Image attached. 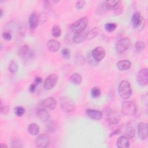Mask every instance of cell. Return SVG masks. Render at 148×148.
<instances>
[{
	"mask_svg": "<svg viewBox=\"0 0 148 148\" xmlns=\"http://www.w3.org/2000/svg\"><path fill=\"white\" fill-rule=\"evenodd\" d=\"M118 92L122 99L124 100L129 99L131 97L132 92L130 83L127 80H122L119 85Z\"/></svg>",
	"mask_w": 148,
	"mask_h": 148,
	"instance_id": "6da1fadb",
	"label": "cell"
},
{
	"mask_svg": "<svg viewBox=\"0 0 148 148\" xmlns=\"http://www.w3.org/2000/svg\"><path fill=\"white\" fill-rule=\"evenodd\" d=\"M137 107L134 101L125 100L121 104V113L125 116H132L135 114Z\"/></svg>",
	"mask_w": 148,
	"mask_h": 148,
	"instance_id": "7a4b0ae2",
	"label": "cell"
},
{
	"mask_svg": "<svg viewBox=\"0 0 148 148\" xmlns=\"http://www.w3.org/2000/svg\"><path fill=\"white\" fill-rule=\"evenodd\" d=\"M61 109L65 113H70L75 109V103L73 100L68 96L62 97L60 99Z\"/></svg>",
	"mask_w": 148,
	"mask_h": 148,
	"instance_id": "3957f363",
	"label": "cell"
},
{
	"mask_svg": "<svg viewBox=\"0 0 148 148\" xmlns=\"http://www.w3.org/2000/svg\"><path fill=\"white\" fill-rule=\"evenodd\" d=\"M88 22V18L86 17H81L71 25V29L74 33L83 31L85 30Z\"/></svg>",
	"mask_w": 148,
	"mask_h": 148,
	"instance_id": "277c9868",
	"label": "cell"
},
{
	"mask_svg": "<svg viewBox=\"0 0 148 148\" xmlns=\"http://www.w3.org/2000/svg\"><path fill=\"white\" fill-rule=\"evenodd\" d=\"M131 45V40L127 37H124L118 40L116 43V50L118 54H122L127 50Z\"/></svg>",
	"mask_w": 148,
	"mask_h": 148,
	"instance_id": "5b68a950",
	"label": "cell"
},
{
	"mask_svg": "<svg viewBox=\"0 0 148 148\" xmlns=\"http://www.w3.org/2000/svg\"><path fill=\"white\" fill-rule=\"evenodd\" d=\"M106 120L109 124L116 125L119 122L120 116L116 110L109 109L106 112Z\"/></svg>",
	"mask_w": 148,
	"mask_h": 148,
	"instance_id": "8992f818",
	"label": "cell"
},
{
	"mask_svg": "<svg viewBox=\"0 0 148 148\" xmlns=\"http://www.w3.org/2000/svg\"><path fill=\"white\" fill-rule=\"evenodd\" d=\"M50 142L49 136L46 134H39L35 139V145L39 148H46L48 147Z\"/></svg>",
	"mask_w": 148,
	"mask_h": 148,
	"instance_id": "52a82bcc",
	"label": "cell"
},
{
	"mask_svg": "<svg viewBox=\"0 0 148 148\" xmlns=\"http://www.w3.org/2000/svg\"><path fill=\"white\" fill-rule=\"evenodd\" d=\"M136 80L139 84L145 86L148 83V70L147 68L141 69L138 73Z\"/></svg>",
	"mask_w": 148,
	"mask_h": 148,
	"instance_id": "ba28073f",
	"label": "cell"
},
{
	"mask_svg": "<svg viewBox=\"0 0 148 148\" xmlns=\"http://www.w3.org/2000/svg\"><path fill=\"white\" fill-rule=\"evenodd\" d=\"M58 82V76L56 74H51L49 75L44 82L43 86L47 90H50L53 88Z\"/></svg>",
	"mask_w": 148,
	"mask_h": 148,
	"instance_id": "9c48e42d",
	"label": "cell"
},
{
	"mask_svg": "<svg viewBox=\"0 0 148 148\" xmlns=\"http://www.w3.org/2000/svg\"><path fill=\"white\" fill-rule=\"evenodd\" d=\"M91 56L97 62L101 61L105 56V50L102 47H97L91 51Z\"/></svg>",
	"mask_w": 148,
	"mask_h": 148,
	"instance_id": "30bf717a",
	"label": "cell"
},
{
	"mask_svg": "<svg viewBox=\"0 0 148 148\" xmlns=\"http://www.w3.org/2000/svg\"><path fill=\"white\" fill-rule=\"evenodd\" d=\"M138 132L139 138L142 140H146L148 137V127L146 123L140 122L138 125Z\"/></svg>",
	"mask_w": 148,
	"mask_h": 148,
	"instance_id": "8fae6325",
	"label": "cell"
},
{
	"mask_svg": "<svg viewBox=\"0 0 148 148\" xmlns=\"http://www.w3.org/2000/svg\"><path fill=\"white\" fill-rule=\"evenodd\" d=\"M131 23L134 28H137L140 27L143 23H145V22L144 18L142 17L140 13L139 12H136L133 14L131 17Z\"/></svg>",
	"mask_w": 148,
	"mask_h": 148,
	"instance_id": "7c38bea8",
	"label": "cell"
},
{
	"mask_svg": "<svg viewBox=\"0 0 148 148\" xmlns=\"http://www.w3.org/2000/svg\"><path fill=\"white\" fill-rule=\"evenodd\" d=\"M18 55L22 58H32L34 56V54L28 45H24L20 47L18 50Z\"/></svg>",
	"mask_w": 148,
	"mask_h": 148,
	"instance_id": "4fadbf2b",
	"label": "cell"
},
{
	"mask_svg": "<svg viewBox=\"0 0 148 148\" xmlns=\"http://www.w3.org/2000/svg\"><path fill=\"white\" fill-rule=\"evenodd\" d=\"M57 106V102L53 97L44 99L41 103V107L46 110H54Z\"/></svg>",
	"mask_w": 148,
	"mask_h": 148,
	"instance_id": "5bb4252c",
	"label": "cell"
},
{
	"mask_svg": "<svg viewBox=\"0 0 148 148\" xmlns=\"http://www.w3.org/2000/svg\"><path fill=\"white\" fill-rule=\"evenodd\" d=\"M86 115L91 119L99 120L102 119L103 114L102 112L99 110L93 109H87L86 110Z\"/></svg>",
	"mask_w": 148,
	"mask_h": 148,
	"instance_id": "9a60e30c",
	"label": "cell"
},
{
	"mask_svg": "<svg viewBox=\"0 0 148 148\" xmlns=\"http://www.w3.org/2000/svg\"><path fill=\"white\" fill-rule=\"evenodd\" d=\"M36 116L38 117V118L41 121L47 122V121L49 120L50 115L47 112V110H46L42 107L38 109V110H36Z\"/></svg>",
	"mask_w": 148,
	"mask_h": 148,
	"instance_id": "2e32d148",
	"label": "cell"
},
{
	"mask_svg": "<svg viewBox=\"0 0 148 148\" xmlns=\"http://www.w3.org/2000/svg\"><path fill=\"white\" fill-rule=\"evenodd\" d=\"M40 19L39 15L36 13H32L31 14L28 18L29 26L31 29H35L38 25Z\"/></svg>",
	"mask_w": 148,
	"mask_h": 148,
	"instance_id": "e0dca14e",
	"label": "cell"
},
{
	"mask_svg": "<svg viewBox=\"0 0 148 148\" xmlns=\"http://www.w3.org/2000/svg\"><path fill=\"white\" fill-rule=\"evenodd\" d=\"M87 34L85 31L75 32L73 36V42L75 43H80L87 39Z\"/></svg>",
	"mask_w": 148,
	"mask_h": 148,
	"instance_id": "ac0fdd59",
	"label": "cell"
},
{
	"mask_svg": "<svg viewBox=\"0 0 148 148\" xmlns=\"http://www.w3.org/2000/svg\"><path fill=\"white\" fill-rule=\"evenodd\" d=\"M47 46L50 51L52 52H56L59 50L60 45L58 40L53 39L48 40L47 43Z\"/></svg>",
	"mask_w": 148,
	"mask_h": 148,
	"instance_id": "d6986e66",
	"label": "cell"
},
{
	"mask_svg": "<svg viewBox=\"0 0 148 148\" xmlns=\"http://www.w3.org/2000/svg\"><path fill=\"white\" fill-rule=\"evenodd\" d=\"M117 146L119 148H127L130 146V142L128 138L122 135L119 137L117 140Z\"/></svg>",
	"mask_w": 148,
	"mask_h": 148,
	"instance_id": "ffe728a7",
	"label": "cell"
},
{
	"mask_svg": "<svg viewBox=\"0 0 148 148\" xmlns=\"http://www.w3.org/2000/svg\"><path fill=\"white\" fill-rule=\"evenodd\" d=\"M131 62L128 60H122L117 62V67L120 71H126L131 68Z\"/></svg>",
	"mask_w": 148,
	"mask_h": 148,
	"instance_id": "44dd1931",
	"label": "cell"
},
{
	"mask_svg": "<svg viewBox=\"0 0 148 148\" xmlns=\"http://www.w3.org/2000/svg\"><path fill=\"white\" fill-rule=\"evenodd\" d=\"M28 131L32 135H37L40 131L39 125L35 123H32L29 124L28 127Z\"/></svg>",
	"mask_w": 148,
	"mask_h": 148,
	"instance_id": "7402d4cb",
	"label": "cell"
},
{
	"mask_svg": "<svg viewBox=\"0 0 148 148\" xmlns=\"http://www.w3.org/2000/svg\"><path fill=\"white\" fill-rule=\"evenodd\" d=\"M69 81L76 85H79L82 83V77L79 73H73L69 77Z\"/></svg>",
	"mask_w": 148,
	"mask_h": 148,
	"instance_id": "603a6c76",
	"label": "cell"
},
{
	"mask_svg": "<svg viewBox=\"0 0 148 148\" xmlns=\"http://www.w3.org/2000/svg\"><path fill=\"white\" fill-rule=\"evenodd\" d=\"M99 32H100V30L98 28L94 27L92 28L87 34V39L91 40L92 39H94V38H95L97 36L99 35Z\"/></svg>",
	"mask_w": 148,
	"mask_h": 148,
	"instance_id": "cb8c5ba5",
	"label": "cell"
},
{
	"mask_svg": "<svg viewBox=\"0 0 148 148\" xmlns=\"http://www.w3.org/2000/svg\"><path fill=\"white\" fill-rule=\"evenodd\" d=\"M145 49V44L142 41H138L135 43L134 47V51L135 53L139 54L142 52Z\"/></svg>",
	"mask_w": 148,
	"mask_h": 148,
	"instance_id": "d4e9b609",
	"label": "cell"
},
{
	"mask_svg": "<svg viewBox=\"0 0 148 148\" xmlns=\"http://www.w3.org/2000/svg\"><path fill=\"white\" fill-rule=\"evenodd\" d=\"M124 134H125V136H127L128 138H130V139L132 138L135 135L134 128L129 125L126 126V127L125 128Z\"/></svg>",
	"mask_w": 148,
	"mask_h": 148,
	"instance_id": "484cf974",
	"label": "cell"
},
{
	"mask_svg": "<svg viewBox=\"0 0 148 148\" xmlns=\"http://www.w3.org/2000/svg\"><path fill=\"white\" fill-rule=\"evenodd\" d=\"M120 1H108L104 2V6L105 8L108 10L113 9L116 7V6L119 3Z\"/></svg>",
	"mask_w": 148,
	"mask_h": 148,
	"instance_id": "4316f807",
	"label": "cell"
},
{
	"mask_svg": "<svg viewBox=\"0 0 148 148\" xmlns=\"http://www.w3.org/2000/svg\"><path fill=\"white\" fill-rule=\"evenodd\" d=\"M47 124L46 125V129L47 131H49V132H54L56 131L57 128V123L56 121L54 120L51 121H47Z\"/></svg>",
	"mask_w": 148,
	"mask_h": 148,
	"instance_id": "83f0119b",
	"label": "cell"
},
{
	"mask_svg": "<svg viewBox=\"0 0 148 148\" xmlns=\"http://www.w3.org/2000/svg\"><path fill=\"white\" fill-rule=\"evenodd\" d=\"M9 71L11 73L15 74L18 70V65L17 62L14 60H12L9 64Z\"/></svg>",
	"mask_w": 148,
	"mask_h": 148,
	"instance_id": "f1b7e54d",
	"label": "cell"
},
{
	"mask_svg": "<svg viewBox=\"0 0 148 148\" xmlns=\"http://www.w3.org/2000/svg\"><path fill=\"white\" fill-rule=\"evenodd\" d=\"M51 34L56 38H58L61 35V29L58 25H54L51 29Z\"/></svg>",
	"mask_w": 148,
	"mask_h": 148,
	"instance_id": "f546056e",
	"label": "cell"
},
{
	"mask_svg": "<svg viewBox=\"0 0 148 148\" xmlns=\"http://www.w3.org/2000/svg\"><path fill=\"white\" fill-rule=\"evenodd\" d=\"M25 108L21 106H16L14 109V113L16 114V116L18 117L22 116L25 113Z\"/></svg>",
	"mask_w": 148,
	"mask_h": 148,
	"instance_id": "4dcf8cb0",
	"label": "cell"
},
{
	"mask_svg": "<svg viewBox=\"0 0 148 148\" xmlns=\"http://www.w3.org/2000/svg\"><path fill=\"white\" fill-rule=\"evenodd\" d=\"M117 27V25L114 23H108L105 25V29L109 32L114 31Z\"/></svg>",
	"mask_w": 148,
	"mask_h": 148,
	"instance_id": "1f68e13d",
	"label": "cell"
},
{
	"mask_svg": "<svg viewBox=\"0 0 148 148\" xmlns=\"http://www.w3.org/2000/svg\"><path fill=\"white\" fill-rule=\"evenodd\" d=\"M75 61L77 64L80 65L84 64V62H85V60H84L83 56L80 53H78L76 55V56L75 57Z\"/></svg>",
	"mask_w": 148,
	"mask_h": 148,
	"instance_id": "d6a6232c",
	"label": "cell"
},
{
	"mask_svg": "<svg viewBox=\"0 0 148 148\" xmlns=\"http://www.w3.org/2000/svg\"><path fill=\"white\" fill-rule=\"evenodd\" d=\"M91 94L94 98H98L101 95V90L98 87H94L91 90Z\"/></svg>",
	"mask_w": 148,
	"mask_h": 148,
	"instance_id": "836d02e7",
	"label": "cell"
},
{
	"mask_svg": "<svg viewBox=\"0 0 148 148\" xmlns=\"http://www.w3.org/2000/svg\"><path fill=\"white\" fill-rule=\"evenodd\" d=\"M61 54L62 57L65 59H68L71 56L70 50L67 48H64L61 50Z\"/></svg>",
	"mask_w": 148,
	"mask_h": 148,
	"instance_id": "e575fe53",
	"label": "cell"
},
{
	"mask_svg": "<svg viewBox=\"0 0 148 148\" xmlns=\"http://www.w3.org/2000/svg\"><path fill=\"white\" fill-rule=\"evenodd\" d=\"M10 110V108L8 105H3L2 103L1 105V112L2 114H6Z\"/></svg>",
	"mask_w": 148,
	"mask_h": 148,
	"instance_id": "d590c367",
	"label": "cell"
},
{
	"mask_svg": "<svg viewBox=\"0 0 148 148\" xmlns=\"http://www.w3.org/2000/svg\"><path fill=\"white\" fill-rule=\"evenodd\" d=\"M2 37L4 39L6 40H11L12 38V34L10 32H8V31H5V32H3L2 34Z\"/></svg>",
	"mask_w": 148,
	"mask_h": 148,
	"instance_id": "8d00e7d4",
	"label": "cell"
},
{
	"mask_svg": "<svg viewBox=\"0 0 148 148\" xmlns=\"http://www.w3.org/2000/svg\"><path fill=\"white\" fill-rule=\"evenodd\" d=\"M85 3L86 2L84 1H78L76 3V8L77 9H81L84 7Z\"/></svg>",
	"mask_w": 148,
	"mask_h": 148,
	"instance_id": "74e56055",
	"label": "cell"
},
{
	"mask_svg": "<svg viewBox=\"0 0 148 148\" xmlns=\"http://www.w3.org/2000/svg\"><path fill=\"white\" fill-rule=\"evenodd\" d=\"M21 143H20V141L18 139H14L12 142V147H20V145Z\"/></svg>",
	"mask_w": 148,
	"mask_h": 148,
	"instance_id": "f35d334b",
	"label": "cell"
},
{
	"mask_svg": "<svg viewBox=\"0 0 148 148\" xmlns=\"http://www.w3.org/2000/svg\"><path fill=\"white\" fill-rule=\"evenodd\" d=\"M36 86H37V85L35 83H34L31 84L30 85V86H29V91H30V92H34L35 91V90H36Z\"/></svg>",
	"mask_w": 148,
	"mask_h": 148,
	"instance_id": "ab89813d",
	"label": "cell"
},
{
	"mask_svg": "<svg viewBox=\"0 0 148 148\" xmlns=\"http://www.w3.org/2000/svg\"><path fill=\"white\" fill-rule=\"evenodd\" d=\"M42 79L41 77H35L34 83H35V84L38 86V85H39V84H40V83H42Z\"/></svg>",
	"mask_w": 148,
	"mask_h": 148,
	"instance_id": "60d3db41",
	"label": "cell"
},
{
	"mask_svg": "<svg viewBox=\"0 0 148 148\" xmlns=\"http://www.w3.org/2000/svg\"><path fill=\"white\" fill-rule=\"evenodd\" d=\"M0 147H1V148H6L8 146H7L5 144H4V143H1Z\"/></svg>",
	"mask_w": 148,
	"mask_h": 148,
	"instance_id": "b9f144b4",
	"label": "cell"
},
{
	"mask_svg": "<svg viewBox=\"0 0 148 148\" xmlns=\"http://www.w3.org/2000/svg\"><path fill=\"white\" fill-rule=\"evenodd\" d=\"M0 12H1V13H0V17H2V16H3V11H2V9H0Z\"/></svg>",
	"mask_w": 148,
	"mask_h": 148,
	"instance_id": "7bdbcfd3",
	"label": "cell"
}]
</instances>
